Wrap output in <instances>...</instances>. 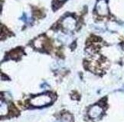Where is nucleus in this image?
<instances>
[{
  "label": "nucleus",
  "instance_id": "nucleus-2",
  "mask_svg": "<svg viewBox=\"0 0 124 122\" xmlns=\"http://www.w3.org/2000/svg\"><path fill=\"white\" fill-rule=\"evenodd\" d=\"M96 11L100 16H105L108 15V6L106 0H99L96 5Z\"/></svg>",
  "mask_w": 124,
  "mask_h": 122
},
{
  "label": "nucleus",
  "instance_id": "nucleus-4",
  "mask_svg": "<svg viewBox=\"0 0 124 122\" xmlns=\"http://www.w3.org/2000/svg\"><path fill=\"white\" fill-rule=\"evenodd\" d=\"M103 107L101 106H100L98 105H95L90 107L88 114L91 118L95 119L101 116V114H103Z\"/></svg>",
  "mask_w": 124,
  "mask_h": 122
},
{
  "label": "nucleus",
  "instance_id": "nucleus-9",
  "mask_svg": "<svg viewBox=\"0 0 124 122\" xmlns=\"http://www.w3.org/2000/svg\"><path fill=\"white\" fill-rule=\"evenodd\" d=\"M58 2H64V0H58Z\"/></svg>",
  "mask_w": 124,
  "mask_h": 122
},
{
  "label": "nucleus",
  "instance_id": "nucleus-10",
  "mask_svg": "<svg viewBox=\"0 0 124 122\" xmlns=\"http://www.w3.org/2000/svg\"><path fill=\"white\" fill-rule=\"evenodd\" d=\"M58 122H59V121H58Z\"/></svg>",
  "mask_w": 124,
  "mask_h": 122
},
{
  "label": "nucleus",
  "instance_id": "nucleus-1",
  "mask_svg": "<svg viewBox=\"0 0 124 122\" xmlns=\"http://www.w3.org/2000/svg\"><path fill=\"white\" fill-rule=\"evenodd\" d=\"M52 98L49 94H42L32 98L30 100V105L34 107H44L51 104Z\"/></svg>",
  "mask_w": 124,
  "mask_h": 122
},
{
  "label": "nucleus",
  "instance_id": "nucleus-8",
  "mask_svg": "<svg viewBox=\"0 0 124 122\" xmlns=\"http://www.w3.org/2000/svg\"><path fill=\"white\" fill-rule=\"evenodd\" d=\"M63 120L65 122H71V121H72V118H71V116L69 114H65L63 115Z\"/></svg>",
  "mask_w": 124,
  "mask_h": 122
},
{
  "label": "nucleus",
  "instance_id": "nucleus-5",
  "mask_svg": "<svg viewBox=\"0 0 124 122\" xmlns=\"http://www.w3.org/2000/svg\"><path fill=\"white\" fill-rule=\"evenodd\" d=\"M44 46H47L49 47L50 44L47 42V41L46 40V39L45 37H39V38L36 39L34 41V47L36 49H42L44 48Z\"/></svg>",
  "mask_w": 124,
  "mask_h": 122
},
{
  "label": "nucleus",
  "instance_id": "nucleus-7",
  "mask_svg": "<svg viewBox=\"0 0 124 122\" xmlns=\"http://www.w3.org/2000/svg\"><path fill=\"white\" fill-rule=\"evenodd\" d=\"M10 55H11V56H12V58H18V56H20V55H22V51H17V50H14L13 51H12Z\"/></svg>",
  "mask_w": 124,
  "mask_h": 122
},
{
  "label": "nucleus",
  "instance_id": "nucleus-3",
  "mask_svg": "<svg viewBox=\"0 0 124 122\" xmlns=\"http://www.w3.org/2000/svg\"><path fill=\"white\" fill-rule=\"evenodd\" d=\"M61 25L66 30L73 31L76 27V20L71 16H67L62 21Z\"/></svg>",
  "mask_w": 124,
  "mask_h": 122
},
{
  "label": "nucleus",
  "instance_id": "nucleus-6",
  "mask_svg": "<svg viewBox=\"0 0 124 122\" xmlns=\"http://www.w3.org/2000/svg\"><path fill=\"white\" fill-rule=\"evenodd\" d=\"M0 111H1V116L6 115L8 111V107L6 105V103H3L2 101H1V106H0Z\"/></svg>",
  "mask_w": 124,
  "mask_h": 122
}]
</instances>
